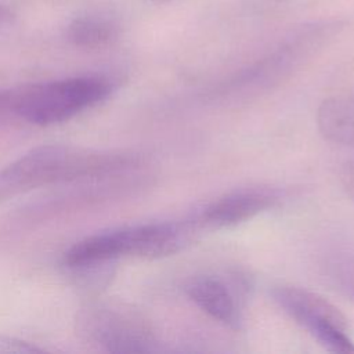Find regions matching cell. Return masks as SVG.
<instances>
[{"label": "cell", "instance_id": "cell-4", "mask_svg": "<svg viewBox=\"0 0 354 354\" xmlns=\"http://www.w3.org/2000/svg\"><path fill=\"white\" fill-rule=\"evenodd\" d=\"M271 297L286 315L328 351L354 353L347 318L329 300L293 285L274 286Z\"/></svg>", "mask_w": 354, "mask_h": 354}, {"label": "cell", "instance_id": "cell-3", "mask_svg": "<svg viewBox=\"0 0 354 354\" xmlns=\"http://www.w3.org/2000/svg\"><path fill=\"white\" fill-rule=\"evenodd\" d=\"M17 88L15 115L28 123L48 126L61 123L97 105L113 91V82L105 76H77Z\"/></svg>", "mask_w": 354, "mask_h": 354}, {"label": "cell", "instance_id": "cell-12", "mask_svg": "<svg viewBox=\"0 0 354 354\" xmlns=\"http://www.w3.org/2000/svg\"><path fill=\"white\" fill-rule=\"evenodd\" d=\"M15 100H17V88L15 87L0 90V122L17 118Z\"/></svg>", "mask_w": 354, "mask_h": 354}, {"label": "cell", "instance_id": "cell-1", "mask_svg": "<svg viewBox=\"0 0 354 354\" xmlns=\"http://www.w3.org/2000/svg\"><path fill=\"white\" fill-rule=\"evenodd\" d=\"M145 158L129 152H91L64 145L30 149L0 170V203L51 184L108 177L140 165Z\"/></svg>", "mask_w": 354, "mask_h": 354}, {"label": "cell", "instance_id": "cell-14", "mask_svg": "<svg viewBox=\"0 0 354 354\" xmlns=\"http://www.w3.org/2000/svg\"><path fill=\"white\" fill-rule=\"evenodd\" d=\"M12 15H14V14H12L11 7H10L8 4L0 1V26L4 25V24H7V22H10L11 18H12Z\"/></svg>", "mask_w": 354, "mask_h": 354}, {"label": "cell", "instance_id": "cell-13", "mask_svg": "<svg viewBox=\"0 0 354 354\" xmlns=\"http://www.w3.org/2000/svg\"><path fill=\"white\" fill-rule=\"evenodd\" d=\"M340 183L346 194L354 201V159L347 160L340 170Z\"/></svg>", "mask_w": 354, "mask_h": 354}, {"label": "cell", "instance_id": "cell-5", "mask_svg": "<svg viewBox=\"0 0 354 354\" xmlns=\"http://www.w3.org/2000/svg\"><path fill=\"white\" fill-rule=\"evenodd\" d=\"M88 340L109 353H159L162 342L151 324L138 314L111 307L87 308L79 318Z\"/></svg>", "mask_w": 354, "mask_h": 354}, {"label": "cell", "instance_id": "cell-9", "mask_svg": "<svg viewBox=\"0 0 354 354\" xmlns=\"http://www.w3.org/2000/svg\"><path fill=\"white\" fill-rule=\"evenodd\" d=\"M118 36L116 25L102 17H80L73 19L68 29V40L82 48H98L109 44Z\"/></svg>", "mask_w": 354, "mask_h": 354}, {"label": "cell", "instance_id": "cell-6", "mask_svg": "<svg viewBox=\"0 0 354 354\" xmlns=\"http://www.w3.org/2000/svg\"><path fill=\"white\" fill-rule=\"evenodd\" d=\"M249 289L250 282L241 271L228 275L198 274L184 283V292L191 301L214 321L234 330L243 326V307Z\"/></svg>", "mask_w": 354, "mask_h": 354}, {"label": "cell", "instance_id": "cell-10", "mask_svg": "<svg viewBox=\"0 0 354 354\" xmlns=\"http://www.w3.org/2000/svg\"><path fill=\"white\" fill-rule=\"evenodd\" d=\"M322 267L332 283L354 301V252L347 249L332 250L325 256Z\"/></svg>", "mask_w": 354, "mask_h": 354}, {"label": "cell", "instance_id": "cell-11", "mask_svg": "<svg viewBox=\"0 0 354 354\" xmlns=\"http://www.w3.org/2000/svg\"><path fill=\"white\" fill-rule=\"evenodd\" d=\"M46 348L39 347L30 342L17 339L14 336L0 335V354L11 353V354H32V353H43Z\"/></svg>", "mask_w": 354, "mask_h": 354}, {"label": "cell", "instance_id": "cell-7", "mask_svg": "<svg viewBox=\"0 0 354 354\" xmlns=\"http://www.w3.org/2000/svg\"><path fill=\"white\" fill-rule=\"evenodd\" d=\"M283 196V189L271 185L238 188L213 199L191 216L202 232L228 228L275 207Z\"/></svg>", "mask_w": 354, "mask_h": 354}, {"label": "cell", "instance_id": "cell-8", "mask_svg": "<svg viewBox=\"0 0 354 354\" xmlns=\"http://www.w3.org/2000/svg\"><path fill=\"white\" fill-rule=\"evenodd\" d=\"M317 124L328 141L354 148V93L324 100L317 111Z\"/></svg>", "mask_w": 354, "mask_h": 354}, {"label": "cell", "instance_id": "cell-2", "mask_svg": "<svg viewBox=\"0 0 354 354\" xmlns=\"http://www.w3.org/2000/svg\"><path fill=\"white\" fill-rule=\"evenodd\" d=\"M201 232L191 214L183 220L122 227L76 242L64 253L62 263L76 270L109 264L122 256L165 257L191 245Z\"/></svg>", "mask_w": 354, "mask_h": 354}]
</instances>
